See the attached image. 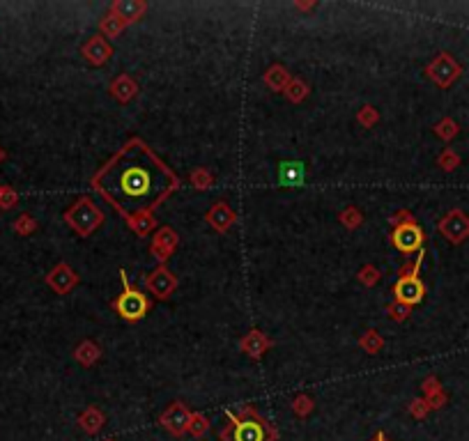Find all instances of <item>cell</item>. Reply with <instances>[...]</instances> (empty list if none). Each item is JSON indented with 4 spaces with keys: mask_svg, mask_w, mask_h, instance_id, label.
<instances>
[{
    "mask_svg": "<svg viewBox=\"0 0 469 441\" xmlns=\"http://www.w3.org/2000/svg\"><path fill=\"white\" fill-rule=\"evenodd\" d=\"M111 92L115 99L120 101H129L134 95H136V83L132 81L129 76H118L115 81L111 83Z\"/></svg>",
    "mask_w": 469,
    "mask_h": 441,
    "instance_id": "cell-18",
    "label": "cell"
},
{
    "mask_svg": "<svg viewBox=\"0 0 469 441\" xmlns=\"http://www.w3.org/2000/svg\"><path fill=\"white\" fill-rule=\"evenodd\" d=\"M359 122H362L364 127H373L375 122H378V111H375L373 106H364L362 111H359Z\"/></svg>",
    "mask_w": 469,
    "mask_h": 441,
    "instance_id": "cell-31",
    "label": "cell"
},
{
    "mask_svg": "<svg viewBox=\"0 0 469 441\" xmlns=\"http://www.w3.org/2000/svg\"><path fill=\"white\" fill-rule=\"evenodd\" d=\"M19 221H21L19 226H17V230H19V233H28V230H35V223H33V219H30V216H21Z\"/></svg>",
    "mask_w": 469,
    "mask_h": 441,
    "instance_id": "cell-38",
    "label": "cell"
},
{
    "mask_svg": "<svg viewBox=\"0 0 469 441\" xmlns=\"http://www.w3.org/2000/svg\"><path fill=\"white\" fill-rule=\"evenodd\" d=\"M437 163L442 165V168H444L446 172H451V170H456L458 165H460V156H458L453 150H444L442 154H439Z\"/></svg>",
    "mask_w": 469,
    "mask_h": 441,
    "instance_id": "cell-26",
    "label": "cell"
},
{
    "mask_svg": "<svg viewBox=\"0 0 469 441\" xmlns=\"http://www.w3.org/2000/svg\"><path fill=\"white\" fill-rule=\"evenodd\" d=\"M120 276H122V285H125V290H122V294L113 301V308L122 320L136 322L150 310V299L141 290H136V287L129 285L125 271H120Z\"/></svg>",
    "mask_w": 469,
    "mask_h": 441,
    "instance_id": "cell-4",
    "label": "cell"
},
{
    "mask_svg": "<svg viewBox=\"0 0 469 441\" xmlns=\"http://www.w3.org/2000/svg\"><path fill=\"white\" fill-rule=\"evenodd\" d=\"M458 132H460V127L456 125V120H451V118H444L439 125H435V134L439 136L442 141H453L458 136Z\"/></svg>",
    "mask_w": 469,
    "mask_h": 441,
    "instance_id": "cell-22",
    "label": "cell"
},
{
    "mask_svg": "<svg viewBox=\"0 0 469 441\" xmlns=\"http://www.w3.org/2000/svg\"><path fill=\"white\" fill-rule=\"evenodd\" d=\"M421 260H423V251H418V258L414 260V264L400 267V271H398V276H400V278L396 280V285H393L396 301L407 303V306H414V303H421V301H423L425 287H423V283H421V278H418V269H421Z\"/></svg>",
    "mask_w": 469,
    "mask_h": 441,
    "instance_id": "cell-3",
    "label": "cell"
},
{
    "mask_svg": "<svg viewBox=\"0 0 469 441\" xmlns=\"http://www.w3.org/2000/svg\"><path fill=\"white\" fill-rule=\"evenodd\" d=\"M175 244H177V237H175V233H172L170 228L159 230L157 237H154V244H152V253L157 255L159 262H163V258L168 255L172 249H175Z\"/></svg>",
    "mask_w": 469,
    "mask_h": 441,
    "instance_id": "cell-15",
    "label": "cell"
},
{
    "mask_svg": "<svg viewBox=\"0 0 469 441\" xmlns=\"http://www.w3.org/2000/svg\"><path fill=\"white\" fill-rule=\"evenodd\" d=\"M132 228L136 230L139 235H148L150 233V228L154 226V219L150 214H139V216H132Z\"/></svg>",
    "mask_w": 469,
    "mask_h": 441,
    "instance_id": "cell-25",
    "label": "cell"
},
{
    "mask_svg": "<svg viewBox=\"0 0 469 441\" xmlns=\"http://www.w3.org/2000/svg\"><path fill=\"white\" fill-rule=\"evenodd\" d=\"M159 423H161L163 428L170 432V435L182 437L184 432L189 430L191 414H189V409H186L184 404L175 402V404H170V407L166 409V414H163L161 418H159Z\"/></svg>",
    "mask_w": 469,
    "mask_h": 441,
    "instance_id": "cell-9",
    "label": "cell"
},
{
    "mask_svg": "<svg viewBox=\"0 0 469 441\" xmlns=\"http://www.w3.org/2000/svg\"><path fill=\"white\" fill-rule=\"evenodd\" d=\"M292 409H294V414H297V416H306L308 411L313 409V400H311V397H308V395H299V397H294Z\"/></svg>",
    "mask_w": 469,
    "mask_h": 441,
    "instance_id": "cell-30",
    "label": "cell"
},
{
    "mask_svg": "<svg viewBox=\"0 0 469 441\" xmlns=\"http://www.w3.org/2000/svg\"><path fill=\"white\" fill-rule=\"evenodd\" d=\"M92 186L132 219L150 214V209L175 189L177 177L150 152L145 143L132 141L104 170L97 172Z\"/></svg>",
    "mask_w": 469,
    "mask_h": 441,
    "instance_id": "cell-1",
    "label": "cell"
},
{
    "mask_svg": "<svg viewBox=\"0 0 469 441\" xmlns=\"http://www.w3.org/2000/svg\"><path fill=\"white\" fill-rule=\"evenodd\" d=\"M425 402H428L430 409H442L446 402H449V395H446L444 391H437L432 395H425Z\"/></svg>",
    "mask_w": 469,
    "mask_h": 441,
    "instance_id": "cell-33",
    "label": "cell"
},
{
    "mask_svg": "<svg viewBox=\"0 0 469 441\" xmlns=\"http://www.w3.org/2000/svg\"><path fill=\"white\" fill-rule=\"evenodd\" d=\"M373 441H387V437H384V435H382V432H380V435H378V437H375Z\"/></svg>",
    "mask_w": 469,
    "mask_h": 441,
    "instance_id": "cell-39",
    "label": "cell"
},
{
    "mask_svg": "<svg viewBox=\"0 0 469 441\" xmlns=\"http://www.w3.org/2000/svg\"><path fill=\"white\" fill-rule=\"evenodd\" d=\"M125 26H127L125 21L118 19V17H115V14L111 12V14H108V17L102 21V33H106V37H118V35H120L122 30H125Z\"/></svg>",
    "mask_w": 469,
    "mask_h": 441,
    "instance_id": "cell-23",
    "label": "cell"
},
{
    "mask_svg": "<svg viewBox=\"0 0 469 441\" xmlns=\"http://www.w3.org/2000/svg\"><path fill=\"white\" fill-rule=\"evenodd\" d=\"M425 74H428L439 88H449V85L456 83L458 76L463 74V67H460L449 53H439L435 60L425 67Z\"/></svg>",
    "mask_w": 469,
    "mask_h": 441,
    "instance_id": "cell-6",
    "label": "cell"
},
{
    "mask_svg": "<svg viewBox=\"0 0 469 441\" xmlns=\"http://www.w3.org/2000/svg\"><path fill=\"white\" fill-rule=\"evenodd\" d=\"M341 221H343V226L357 228L359 223H362V214H359L357 209H345V212L341 214Z\"/></svg>",
    "mask_w": 469,
    "mask_h": 441,
    "instance_id": "cell-34",
    "label": "cell"
},
{
    "mask_svg": "<svg viewBox=\"0 0 469 441\" xmlns=\"http://www.w3.org/2000/svg\"><path fill=\"white\" fill-rule=\"evenodd\" d=\"M207 221H209V226L216 228L219 233H226V230L235 223V212L226 205V202H219V205H214L207 212Z\"/></svg>",
    "mask_w": 469,
    "mask_h": 441,
    "instance_id": "cell-13",
    "label": "cell"
},
{
    "mask_svg": "<svg viewBox=\"0 0 469 441\" xmlns=\"http://www.w3.org/2000/svg\"><path fill=\"white\" fill-rule=\"evenodd\" d=\"M191 184L196 186V189H207V186L212 184V177H209L207 170H198L191 175Z\"/></svg>",
    "mask_w": 469,
    "mask_h": 441,
    "instance_id": "cell-35",
    "label": "cell"
},
{
    "mask_svg": "<svg viewBox=\"0 0 469 441\" xmlns=\"http://www.w3.org/2000/svg\"><path fill=\"white\" fill-rule=\"evenodd\" d=\"M359 345H362L368 354H375V352H380V350H382V345H384V341H382V338H380L378 331H368V334L362 338V341H359Z\"/></svg>",
    "mask_w": 469,
    "mask_h": 441,
    "instance_id": "cell-24",
    "label": "cell"
},
{
    "mask_svg": "<svg viewBox=\"0 0 469 441\" xmlns=\"http://www.w3.org/2000/svg\"><path fill=\"white\" fill-rule=\"evenodd\" d=\"M78 423H81V428L88 432V435H95V432L104 425V416L99 414L97 409H88L81 418H78Z\"/></svg>",
    "mask_w": 469,
    "mask_h": 441,
    "instance_id": "cell-20",
    "label": "cell"
},
{
    "mask_svg": "<svg viewBox=\"0 0 469 441\" xmlns=\"http://www.w3.org/2000/svg\"><path fill=\"white\" fill-rule=\"evenodd\" d=\"M226 416L228 425L221 430V441H276V430L251 404H247L240 414L228 411Z\"/></svg>",
    "mask_w": 469,
    "mask_h": 441,
    "instance_id": "cell-2",
    "label": "cell"
},
{
    "mask_svg": "<svg viewBox=\"0 0 469 441\" xmlns=\"http://www.w3.org/2000/svg\"><path fill=\"white\" fill-rule=\"evenodd\" d=\"M175 287H177L175 276H172L163 264L157 267V269L148 276V290L152 292L157 299H168Z\"/></svg>",
    "mask_w": 469,
    "mask_h": 441,
    "instance_id": "cell-10",
    "label": "cell"
},
{
    "mask_svg": "<svg viewBox=\"0 0 469 441\" xmlns=\"http://www.w3.org/2000/svg\"><path fill=\"white\" fill-rule=\"evenodd\" d=\"M409 308H412V306H407V303L393 301L391 306L387 308V313L391 315V320H396V322H402V320H407V317H409Z\"/></svg>",
    "mask_w": 469,
    "mask_h": 441,
    "instance_id": "cell-28",
    "label": "cell"
},
{
    "mask_svg": "<svg viewBox=\"0 0 469 441\" xmlns=\"http://www.w3.org/2000/svg\"><path fill=\"white\" fill-rule=\"evenodd\" d=\"M391 242L393 246L398 249L400 253H416L421 251L423 246V230L416 226L414 221H407V223H398V226H393V235H391Z\"/></svg>",
    "mask_w": 469,
    "mask_h": 441,
    "instance_id": "cell-7",
    "label": "cell"
},
{
    "mask_svg": "<svg viewBox=\"0 0 469 441\" xmlns=\"http://www.w3.org/2000/svg\"><path fill=\"white\" fill-rule=\"evenodd\" d=\"M83 53L92 64H104L108 57H111L113 48L106 44V39L102 37V35H97V37H92L88 44L83 46Z\"/></svg>",
    "mask_w": 469,
    "mask_h": 441,
    "instance_id": "cell-14",
    "label": "cell"
},
{
    "mask_svg": "<svg viewBox=\"0 0 469 441\" xmlns=\"http://www.w3.org/2000/svg\"><path fill=\"white\" fill-rule=\"evenodd\" d=\"M76 280L78 278H76L74 269H71V267H67V264H57L55 269L48 273V285H51L57 294L69 292L71 287L76 285Z\"/></svg>",
    "mask_w": 469,
    "mask_h": 441,
    "instance_id": "cell-11",
    "label": "cell"
},
{
    "mask_svg": "<svg viewBox=\"0 0 469 441\" xmlns=\"http://www.w3.org/2000/svg\"><path fill=\"white\" fill-rule=\"evenodd\" d=\"M306 177V170L301 163H281V182L287 186H301Z\"/></svg>",
    "mask_w": 469,
    "mask_h": 441,
    "instance_id": "cell-17",
    "label": "cell"
},
{
    "mask_svg": "<svg viewBox=\"0 0 469 441\" xmlns=\"http://www.w3.org/2000/svg\"><path fill=\"white\" fill-rule=\"evenodd\" d=\"M207 428H209V423H207V418L205 416H200V414H191V423H189V430H191V435L196 437V439H200L207 432Z\"/></svg>",
    "mask_w": 469,
    "mask_h": 441,
    "instance_id": "cell-27",
    "label": "cell"
},
{
    "mask_svg": "<svg viewBox=\"0 0 469 441\" xmlns=\"http://www.w3.org/2000/svg\"><path fill=\"white\" fill-rule=\"evenodd\" d=\"M409 411H412L414 418H423L430 411V407H428V402H425V400H414L412 402V409H409Z\"/></svg>",
    "mask_w": 469,
    "mask_h": 441,
    "instance_id": "cell-36",
    "label": "cell"
},
{
    "mask_svg": "<svg viewBox=\"0 0 469 441\" xmlns=\"http://www.w3.org/2000/svg\"><path fill=\"white\" fill-rule=\"evenodd\" d=\"M378 278H380V273H378V269H375V267H364L362 271H359V280H362L364 285H375L378 283Z\"/></svg>",
    "mask_w": 469,
    "mask_h": 441,
    "instance_id": "cell-32",
    "label": "cell"
},
{
    "mask_svg": "<svg viewBox=\"0 0 469 441\" xmlns=\"http://www.w3.org/2000/svg\"><path fill=\"white\" fill-rule=\"evenodd\" d=\"M439 233L451 244H460L469 237V216L463 209H451L449 214L439 221Z\"/></svg>",
    "mask_w": 469,
    "mask_h": 441,
    "instance_id": "cell-8",
    "label": "cell"
},
{
    "mask_svg": "<svg viewBox=\"0 0 469 441\" xmlns=\"http://www.w3.org/2000/svg\"><path fill=\"white\" fill-rule=\"evenodd\" d=\"M242 350L249 354V357H254V359H258V357H263V354L269 350V341L260 334V331H251V334L244 338L242 341Z\"/></svg>",
    "mask_w": 469,
    "mask_h": 441,
    "instance_id": "cell-16",
    "label": "cell"
},
{
    "mask_svg": "<svg viewBox=\"0 0 469 441\" xmlns=\"http://www.w3.org/2000/svg\"><path fill=\"white\" fill-rule=\"evenodd\" d=\"M145 10H148V5L141 3V0H118L111 12L118 19L125 21V24H134V21H139L143 14H145Z\"/></svg>",
    "mask_w": 469,
    "mask_h": 441,
    "instance_id": "cell-12",
    "label": "cell"
},
{
    "mask_svg": "<svg viewBox=\"0 0 469 441\" xmlns=\"http://www.w3.org/2000/svg\"><path fill=\"white\" fill-rule=\"evenodd\" d=\"M423 391H425V395H432V393H437V391H442V384H439V379L437 377H430L423 381Z\"/></svg>",
    "mask_w": 469,
    "mask_h": 441,
    "instance_id": "cell-37",
    "label": "cell"
},
{
    "mask_svg": "<svg viewBox=\"0 0 469 441\" xmlns=\"http://www.w3.org/2000/svg\"><path fill=\"white\" fill-rule=\"evenodd\" d=\"M64 216H67V223H69V226L74 228L78 235H83V237H85V235H90L92 230H95V228L99 226V223H102V219H104L102 212H99V209H97L95 205H92L90 200H85V198H83V200H78L76 205L71 207Z\"/></svg>",
    "mask_w": 469,
    "mask_h": 441,
    "instance_id": "cell-5",
    "label": "cell"
},
{
    "mask_svg": "<svg viewBox=\"0 0 469 441\" xmlns=\"http://www.w3.org/2000/svg\"><path fill=\"white\" fill-rule=\"evenodd\" d=\"M265 83L269 85V88H274V90H285L287 85H290V74H287V71L281 67V64H274L272 69H267Z\"/></svg>",
    "mask_w": 469,
    "mask_h": 441,
    "instance_id": "cell-19",
    "label": "cell"
},
{
    "mask_svg": "<svg viewBox=\"0 0 469 441\" xmlns=\"http://www.w3.org/2000/svg\"><path fill=\"white\" fill-rule=\"evenodd\" d=\"M285 95H287V99H290V101H301L308 95V90H306V85L301 81H290V85L285 88Z\"/></svg>",
    "mask_w": 469,
    "mask_h": 441,
    "instance_id": "cell-29",
    "label": "cell"
},
{
    "mask_svg": "<svg viewBox=\"0 0 469 441\" xmlns=\"http://www.w3.org/2000/svg\"><path fill=\"white\" fill-rule=\"evenodd\" d=\"M76 359H78V363H81V366H92L99 359V347L95 343H90V341L81 343V345H78V350H76Z\"/></svg>",
    "mask_w": 469,
    "mask_h": 441,
    "instance_id": "cell-21",
    "label": "cell"
}]
</instances>
